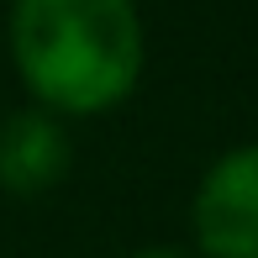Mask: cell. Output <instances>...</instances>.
Returning <instances> with one entry per match:
<instances>
[{
  "label": "cell",
  "instance_id": "1",
  "mask_svg": "<svg viewBox=\"0 0 258 258\" xmlns=\"http://www.w3.org/2000/svg\"><path fill=\"white\" fill-rule=\"evenodd\" d=\"M11 63L32 105L63 116H105L143 79L137 0H11Z\"/></svg>",
  "mask_w": 258,
  "mask_h": 258
},
{
  "label": "cell",
  "instance_id": "2",
  "mask_svg": "<svg viewBox=\"0 0 258 258\" xmlns=\"http://www.w3.org/2000/svg\"><path fill=\"white\" fill-rule=\"evenodd\" d=\"M190 232L206 258H258V143L211 158L190 201Z\"/></svg>",
  "mask_w": 258,
  "mask_h": 258
},
{
  "label": "cell",
  "instance_id": "3",
  "mask_svg": "<svg viewBox=\"0 0 258 258\" xmlns=\"http://www.w3.org/2000/svg\"><path fill=\"white\" fill-rule=\"evenodd\" d=\"M69 163H74V143L53 111L21 105V111L0 116V195L37 201L63 184Z\"/></svg>",
  "mask_w": 258,
  "mask_h": 258
},
{
  "label": "cell",
  "instance_id": "4",
  "mask_svg": "<svg viewBox=\"0 0 258 258\" xmlns=\"http://www.w3.org/2000/svg\"><path fill=\"white\" fill-rule=\"evenodd\" d=\"M126 258H190V253H179V248H137V253H126Z\"/></svg>",
  "mask_w": 258,
  "mask_h": 258
}]
</instances>
